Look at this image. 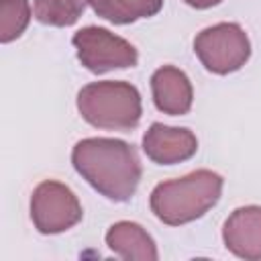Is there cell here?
<instances>
[{
    "label": "cell",
    "mask_w": 261,
    "mask_h": 261,
    "mask_svg": "<svg viewBox=\"0 0 261 261\" xmlns=\"http://www.w3.org/2000/svg\"><path fill=\"white\" fill-rule=\"evenodd\" d=\"M194 51L208 71L226 75L247 63L251 55V43L241 24L218 22L196 35Z\"/></svg>",
    "instance_id": "cell-4"
},
{
    "label": "cell",
    "mask_w": 261,
    "mask_h": 261,
    "mask_svg": "<svg viewBox=\"0 0 261 261\" xmlns=\"http://www.w3.org/2000/svg\"><path fill=\"white\" fill-rule=\"evenodd\" d=\"M94 12L114 24H128L157 14L163 0H90Z\"/></svg>",
    "instance_id": "cell-11"
},
{
    "label": "cell",
    "mask_w": 261,
    "mask_h": 261,
    "mask_svg": "<svg viewBox=\"0 0 261 261\" xmlns=\"http://www.w3.org/2000/svg\"><path fill=\"white\" fill-rule=\"evenodd\" d=\"M71 43L77 59L92 73H106L110 69L133 67L139 61L137 49L122 37L102 27H84L73 33Z\"/></svg>",
    "instance_id": "cell-5"
},
{
    "label": "cell",
    "mask_w": 261,
    "mask_h": 261,
    "mask_svg": "<svg viewBox=\"0 0 261 261\" xmlns=\"http://www.w3.org/2000/svg\"><path fill=\"white\" fill-rule=\"evenodd\" d=\"M71 163L96 192L114 202L130 200L143 175L135 147L120 139H82L71 151Z\"/></svg>",
    "instance_id": "cell-1"
},
{
    "label": "cell",
    "mask_w": 261,
    "mask_h": 261,
    "mask_svg": "<svg viewBox=\"0 0 261 261\" xmlns=\"http://www.w3.org/2000/svg\"><path fill=\"white\" fill-rule=\"evenodd\" d=\"M151 92L157 110L181 116L192 108L194 90L188 75L175 65H163L151 75Z\"/></svg>",
    "instance_id": "cell-9"
},
{
    "label": "cell",
    "mask_w": 261,
    "mask_h": 261,
    "mask_svg": "<svg viewBox=\"0 0 261 261\" xmlns=\"http://www.w3.org/2000/svg\"><path fill=\"white\" fill-rule=\"evenodd\" d=\"M222 184L224 179L212 169H196L184 177L161 181L151 192V210L169 226L192 222L220 200Z\"/></svg>",
    "instance_id": "cell-2"
},
{
    "label": "cell",
    "mask_w": 261,
    "mask_h": 261,
    "mask_svg": "<svg viewBox=\"0 0 261 261\" xmlns=\"http://www.w3.org/2000/svg\"><path fill=\"white\" fill-rule=\"evenodd\" d=\"M31 20L29 0H0V41L18 39Z\"/></svg>",
    "instance_id": "cell-13"
},
{
    "label": "cell",
    "mask_w": 261,
    "mask_h": 261,
    "mask_svg": "<svg viewBox=\"0 0 261 261\" xmlns=\"http://www.w3.org/2000/svg\"><path fill=\"white\" fill-rule=\"evenodd\" d=\"M90 0H35V18L49 27H69L77 22Z\"/></svg>",
    "instance_id": "cell-12"
},
{
    "label": "cell",
    "mask_w": 261,
    "mask_h": 261,
    "mask_svg": "<svg viewBox=\"0 0 261 261\" xmlns=\"http://www.w3.org/2000/svg\"><path fill=\"white\" fill-rule=\"evenodd\" d=\"M222 0H186V4H190L192 8H200V10H204V8H210V6H216V4H220Z\"/></svg>",
    "instance_id": "cell-14"
},
{
    "label": "cell",
    "mask_w": 261,
    "mask_h": 261,
    "mask_svg": "<svg viewBox=\"0 0 261 261\" xmlns=\"http://www.w3.org/2000/svg\"><path fill=\"white\" fill-rule=\"evenodd\" d=\"M106 245L114 255L126 261H155L159 257L151 234L130 220L114 222L106 232Z\"/></svg>",
    "instance_id": "cell-10"
},
{
    "label": "cell",
    "mask_w": 261,
    "mask_h": 261,
    "mask_svg": "<svg viewBox=\"0 0 261 261\" xmlns=\"http://www.w3.org/2000/svg\"><path fill=\"white\" fill-rule=\"evenodd\" d=\"M77 110L88 124L106 130H130L143 114L139 90L116 80L84 86L77 94Z\"/></svg>",
    "instance_id": "cell-3"
},
{
    "label": "cell",
    "mask_w": 261,
    "mask_h": 261,
    "mask_svg": "<svg viewBox=\"0 0 261 261\" xmlns=\"http://www.w3.org/2000/svg\"><path fill=\"white\" fill-rule=\"evenodd\" d=\"M143 151L159 165H173L190 159L198 151V139L190 128L153 122L143 135Z\"/></svg>",
    "instance_id": "cell-7"
},
{
    "label": "cell",
    "mask_w": 261,
    "mask_h": 261,
    "mask_svg": "<svg viewBox=\"0 0 261 261\" xmlns=\"http://www.w3.org/2000/svg\"><path fill=\"white\" fill-rule=\"evenodd\" d=\"M31 220L41 234H59L82 220V204L65 184L45 179L33 190Z\"/></svg>",
    "instance_id": "cell-6"
},
{
    "label": "cell",
    "mask_w": 261,
    "mask_h": 261,
    "mask_svg": "<svg viewBox=\"0 0 261 261\" xmlns=\"http://www.w3.org/2000/svg\"><path fill=\"white\" fill-rule=\"evenodd\" d=\"M226 249L247 261L261 259V206L237 208L222 226Z\"/></svg>",
    "instance_id": "cell-8"
}]
</instances>
